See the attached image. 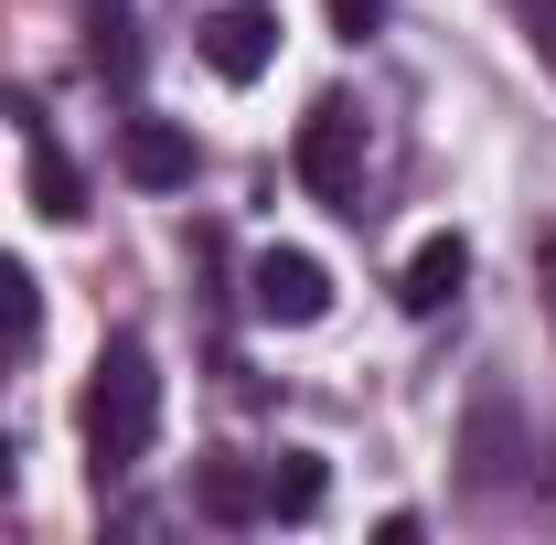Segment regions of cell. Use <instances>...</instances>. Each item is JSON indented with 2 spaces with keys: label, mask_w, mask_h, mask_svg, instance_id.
<instances>
[{
  "label": "cell",
  "mask_w": 556,
  "mask_h": 545,
  "mask_svg": "<svg viewBox=\"0 0 556 545\" xmlns=\"http://www.w3.org/2000/svg\"><path fill=\"white\" fill-rule=\"evenodd\" d=\"M268 514H289V524H300V514H321V460H311V449L268 460Z\"/></svg>",
  "instance_id": "8fae6325"
},
{
  "label": "cell",
  "mask_w": 556,
  "mask_h": 545,
  "mask_svg": "<svg viewBox=\"0 0 556 545\" xmlns=\"http://www.w3.org/2000/svg\"><path fill=\"white\" fill-rule=\"evenodd\" d=\"M247 300H257V321H278V332H311V321L332 310V268H321L311 246H268V257L247 268Z\"/></svg>",
  "instance_id": "3957f363"
},
{
  "label": "cell",
  "mask_w": 556,
  "mask_h": 545,
  "mask_svg": "<svg viewBox=\"0 0 556 545\" xmlns=\"http://www.w3.org/2000/svg\"><path fill=\"white\" fill-rule=\"evenodd\" d=\"M525 22H535V43H546V65H556V0H525Z\"/></svg>",
  "instance_id": "5bb4252c"
},
{
  "label": "cell",
  "mask_w": 556,
  "mask_h": 545,
  "mask_svg": "<svg viewBox=\"0 0 556 545\" xmlns=\"http://www.w3.org/2000/svg\"><path fill=\"white\" fill-rule=\"evenodd\" d=\"M33 332H43V278L22 268V257H0V364H11Z\"/></svg>",
  "instance_id": "30bf717a"
},
{
  "label": "cell",
  "mask_w": 556,
  "mask_h": 545,
  "mask_svg": "<svg viewBox=\"0 0 556 545\" xmlns=\"http://www.w3.org/2000/svg\"><path fill=\"white\" fill-rule=\"evenodd\" d=\"M514 460H525V449H514V407H503V385H482V396H471V481L503 492Z\"/></svg>",
  "instance_id": "52a82bcc"
},
{
  "label": "cell",
  "mask_w": 556,
  "mask_h": 545,
  "mask_svg": "<svg viewBox=\"0 0 556 545\" xmlns=\"http://www.w3.org/2000/svg\"><path fill=\"white\" fill-rule=\"evenodd\" d=\"M546 481H556V471H546Z\"/></svg>",
  "instance_id": "9a60e30c"
},
{
  "label": "cell",
  "mask_w": 556,
  "mask_h": 545,
  "mask_svg": "<svg viewBox=\"0 0 556 545\" xmlns=\"http://www.w3.org/2000/svg\"><path fill=\"white\" fill-rule=\"evenodd\" d=\"M375 11H386V0H332V33H343V43H364V33H375Z\"/></svg>",
  "instance_id": "7c38bea8"
},
{
  "label": "cell",
  "mask_w": 556,
  "mask_h": 545,
  "mask_svg": "<svg viewBox=\"0 0 556 545\" xmlns=\"http://www.w3.org/2000/svg\"><path fill=\"white\" fill-rule=\"evenodd\" d=\"M460 278H471V246H460V236H428V246L407 257V278H396V300L428 321V310H450V300H460Z\"/></svg>",
  "instance_id": "8992f818"
},
{
  "label": "cell",
  "mask_w": 556,
  "mask_h": 545,
  "mask_svg": "<svg viewBox=\"0 0 556 545\" xmlns=\"http://www.w3.org/2000/svg\"><path fill=\"white\" fill-rule=\"evenodd\" d=\"M300 182L332 214H364V118H353L343 97H321V107L300 118Z\"/></svg>",
  "instance_id": "7a4b0ae2"
},
{
  "label": "cell",
  "mask_w": 556,
  "mask_h": 545,
  "mask_svg": "<svg viewBox=\"0 0 556 545\" xmlns=\"http://www.w3.org/2000/svg\"><path fill=\"white\" fill-rule=\"evenodd\" d=\"M193 503H204L214 524H257V514H268V471H236V460H214V471L193 481Z\"/></svg>",
  "instance_id": "9c48e42d"
},
{
  "label": "cell",
  "mask_w": 556,
  "mask_h": 545,
  "mask_svg": "<svg viewBox=\"0 0 556 545\" xmlns=\"http://www.w3.org/2000/svg\"><path fill=\"white\" fill-rule=\"evenodd\" d=\"M118 172L150 182V193H182V182H193V129H172V118H129V129H118Z\"/></svg>",
  "instance_id": "5b68a950"
},
{
  "label": "cell",
  "mask_w": 556,
  "mask_h": 545,
  "mask_svg": "<svg viewBox=\"0 0 556 545\" xmlns=\"http://www.w3.org/2000/svg\"><path fill=\"white\" fill-rule=\"evenodd\" d=\"M22 150H33V193H43V214H54V225H75V214H86V182H75V161L54 150V129L33 118V129H22Z\"/></svg>",
  "instance_id": "ba28073f"
},
{
  "label": "cell",
  "mask_w": 556,
  "mask_h": 545,
  "mask_svg": "<svg viewBox=\"0 0 556 545\" xmlns=\"http://www.w3.org/2000/svg\"><path fill=\"white\" fill-rule=\"evenodd\" d=\"M535 278H546V321H556V225L535 236Z\"/></svg>",
  "instance_id": "4fadbf2b"
},
{
  "label": "cell",
  "mask_w": 556,
  "mask_h": 545,
  "mask_svg": "<svg viewBox=\"0 0 556 545\" xmlns=\"http://www.w3.org/2000/svg\"><path fill=\"white\" fill-rule=\"evenodd\" d=\"M268 54H278V22L257 11V0H236V11H214V22H204V65L225 75V86H257Z\"/></svg>",
  "instance_id": "277c9868"
},
{
  "label": "cell",
  "mask_w": 556,
  "mask_h": 545,
  "mask_svg": "<svg viewBox=\"0 0 556 545\" xmlns=\"http://www.w3.org/2000/svg\"><path fill=\"white\" fill-rule=\"evenodd\" d=\"M150 428H161V375H150V342L108 332L97 353V385H86V449H97V481H118L150 460Z\"/></svg>",
  "instance_id": "6da1fadb"
}]
</instances>
